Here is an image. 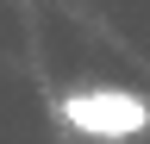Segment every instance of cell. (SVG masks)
<instances>
[{"mask_svg": "<svg viewBox=\"0 0 150 144\" xmlns=\"http://www.w3.org/2000/svg\"><path fill=\"white\" fill-rule=\"evenodd\" d=\"M63 119L75 125L81 138H138L150 125V100L131 94V88H75V94H63Z\"/></svg>", "mask_w": 150, "mask_h": 144, "instance_id": "cell-1", "label": "cell"}]
</instances>
